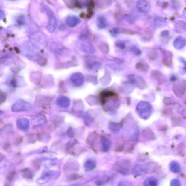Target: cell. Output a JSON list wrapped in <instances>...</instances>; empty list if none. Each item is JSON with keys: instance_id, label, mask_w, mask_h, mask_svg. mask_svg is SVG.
<instances>
[{"instance_id": "6da1fadb", "label": "cell", "mask_w": 186, "mask_h": 186, "mask_svg": "<svg viewBox=\"0 0 186 186\" xmlns=\"http://www.w3.org/2000/svg\"><path fill=\"white\" fill-rule=\"evenodd\" d=\"M32 106L30 103L25 100H20L14 103L12 107V110L14 112H23L31 110Z\"/></svg>"}, {"instance_id": "ffe728a7", "label": "cell", "mask_w": 186, "mask_h": 186, "mask_svg": "<svg viewBox=\"0 0 186 186\" xmlns=\"http://www.w3.org/2000/svg\"><path fill=\"white\" fill-rule=\"evenodd\" d=\"M144 184L145 186H156L157 185V181L155 179L151 178L145 180Z\"/></svg>"}, {"instance_id": "603a6c76", "label": "cell", "mask_w": 186, "mask_h": 186, "mask_svg": "<svg viewBox=\"0 0 186 186\" xmlns=\"http://www.w3.org/2000/svg\"><path fill=\"white\" fill-rule=\"evenodd\" d=\"M16 174V172L14 170H12L8 172L7 175V179L8 181L11 182L13 180Z\"/></svg>"}, {"instance_id": "3957f363", "label": "cell", "mask_w": 186, "mask_h": 186, "mask_svg": "<svg viewBox=\"0 0 186 186\" xmlns=\"http://www.w3.org/2000/svg\"><path fill=\"white\" fill-rule=\"evenodd\" d=\"M16 126L18 129L25 132L30 128V121L28 119L25 117L19 118L17 120Z\"/></svg>"}, {"instance_id": "7a4b0ae2", "label": "cell", "mask_w": 186, "mask_h": 186, "mask_svg": "<svg viewBox=\"0 0 186 186\" xmlns=\"http://www.w3.org/2000/svg\"><path fill=\"white\" fill-rule=\"evenodd\" d=\"M162 61L165 66L172 68L173 66V55L171 52L166 50L161 49Z\"/></svg>"}, {"instance_id": "d4e9b609", "label": "cell", "mask_w": 186, "mask_h": 186, "mask_svg": "<svg viewBox=\"0 0 186 186\" xmlns=\"http://www.w3.org/2000/svg\"><path fill=\"white\" fill-rule=\"evenodd\" d=\"M7 98L6 93L0 90V105L3 104L6 101Z\"/></svg>"}, {"instance_id": "9a60e30c", "label": "cell", "mask_w": 186, "mask_h": 186, "mask_svg": "<svg viewBox=\"0 0 186 186\" xmlns=\"http://www.w3.org/2000/svg\"><path fill=\"white\" fill-rule=\"evenodd\" d=\"M134 79H135L134 83L136 84V86L142 89H144L146 88V82L142 77L134 76Z\"/></svg>"}, {"instance_id": "52a82bcc", "label": "cell", "mask_w": 186, "mask_h": 186, "mask_svg": "<svg viewBox=\"0 0 186 186\" xmlns=\"http://www.w3.org/2000/svg\"><path fill=\"white\" fill-rule=\"evenodd\" d=\"M117 170L120 172L126 174L129 170V163L127 161H119L117 164Z\"/></svg>"}, {"instance_id": "9c48e42d", "label": "cell", "mask_w": 186, "mask_h": 186, "mask_svg": "<svg viewBox=\"0 0 186 186\" xmlns=\"http://www.w3.org/2000/svg\"><path fill=\"white\" fill-rule=\"evenodd\" d=\"M49 103V100L44 96L41 95H38L36 96L35 101V105L37 107H42L47 106Z\"/></svg>"}, {"instance_id": "83f0119b", "label": "cell", "mask_w": 186, "mask_h": 186, "mask_svg": "<svg viewBox=\"0 0 186 186\" xmlns=\"http://www.w3.org/2000/svg\"><path fill=\"white\" fill-rule=\"evenodd\" d=\"M23 138L21 136H19L16 138L14 142V144L15 146H18L23 142Z\"/></svg>"}, {"instance_id": "d590c367", "label": "cell", "mask_w": 186, "mask_h": 186, "mask_svg": "<svg viewBox=\"0 0 186 186\" xmlns=\"http://www.w3.org/2000/svg\"><path fill=\"white\" fill-rule=\"evenodd\" d=\"M3 112L0 110V117H1V116H2V114H3Z\"/></svg>"}, {"instance_id": "4316f807", "label": "cell", "mask_w": 186, "mask_h": 186, "mask_svg": "<svg viewBox=\"0 0 186 186\" xmlns=\"http://www.w3.org/2000/svg\"><path fill=\"white\" fill-rule=\"evenodd\" d=\"M131 51L136 55H140L142 54V51L140 49L136 46H133L131 48Z\"/></svg>"}, {"instance_id": "5bb4252c", "label": "cell", "mask_w": 186, "mask_h": 186, "mask_svg": "<svg viewBox=\"0 0 186 186\" xmlns=\"http://www.w3.org/2000/svg\"><path fill=\"white\" fill-rule=\"evenodd\" d=\"M45 121V118L44 116L40 114V115L35 116L32 119V124L33 126H37L44 123Z\"/></svg>"}, {"instance_id": "4dcf8cb0", "label": "cell", "mask_w": 186, "mask_h": 186, "mask_svg": "<svg viewBox=\"0 0 186 186\" xmlns=\"http://www.w3.org/2000/svg\"><path fill=\"white\" fill-rule=\"evenodd\" d=\"M120 29L119 27H115L112 30V33L113 34L117 35L118 34L120 33Z\"/></svg>"}, {"instance_id": "e575fe53", "label": "cell", "mask_w": 186, "mask_h": 186, "mask_svg": "<svg viewBox=\"0 0 186 186\" xmlns=\"http://www.w3.org/2000/svg\"><path fill=\"white\" fill-rule=\"evenodd\" d=\"M176 79H177V78H176V77L175 75H172V76H171V78H170L171 80L172 81H173V82L176 81Z\"/></svg>"}, {"instance_id": "d6a6232c", "label": "cell", "mask_w": 186, "mask_h": 186, "mask_svg": "<svg viewBox=\"0 0 186 186\" xmlns=\"http://www.w3.org/2000/svg\"><path fill=\"white\" fill-rule=\"evenodd\" d=\"M5 16V14L3 11L0 10V19H3Z\"/></svg>"}, {"instance_id": "ac0fdd59", "label": "cell", "mask_w": 186, "mask_h": 186, "mask_svg": "<svg viewBox=\"0 0 186 186\" xmlns=\"http://www.w3.org/2000/svg\"><path fill=\"white\" fill-rule=\"evenodd\" d=\"M154 23L157 27H160L164 26L166 24V21L163 17L160 16H157L155 18L154 20Z\"/></svg>"}, {"instance_id": "277c9868", "label": "cell", "mask_w": 186, "mask_h": 186, "mask_svg": "<svg viewBox=\"0 0 186 186\" xmlns=\"http://www.w3.org/2000/svg\"><path fill=\"white\" fill-rule=\"evenodd\" d=\"M137 9L142 13H146L150 11L151 5L150 3L146 1H138L136 4Z\"/></svg>"}, {"instance_id": "5b68a950", "label": "cell", "mask_w": 186, "mask_h": 186, "mask_svg": "<svg viewBox=\"0 0 186 186\" xmlns=\"http://www.w3.org/2000/svg\"><path fill=\"white\" fill-rule=\"evenodd\" d=\"M150 77L155 80L160 84L163 83L166 80V78L161 71L157 70H153L150 73Z\"/></svg>"}, {"instance_id": "4fadbf2b", "label": "cell", "mask_w": 186, "mask_h": 186, "mask_svg": "<svg viewBox=\"0 0 186 186\" xmlns=\"http://www.w3.org/2000/svg\"><path fill=\"white\" fill-rule=\"evenodd\" d=\"M57 104L59 107L66 108L69 107L70 103L69 99L65 96H61L57 101Z\"/></svg>"}, {"instance_id": "484cf974", "label": "cell", "mask_w": 186, "mask_h": 186, "mask_svg": "<svg viewBox=\"0 0 186 186\" xmlns=\"http://www.w3.org/2000/svg\"><path fill=\"white\" fill-rule=\"evenodd\" d=\"M3 148L5 151L9 152L11 150V145L8 141L5 142L3 145Z\"/></svg>"}, {"instance_id": "cb8c5ba5", "label": "cell", "mask_w": 186, "mask_h": 186, "mask_svg": "<svg viewBox=\"0 0 186 186\" xmlns=\"http://www.w3.org/2000/svg\"><path fill=\"white\" fill-rule=\"evenodd\" d=\"M115 45L117 48L121 50L124 49L126 47L125 43L122 40H118L116 42Z\"/></svg>"}, {"instance_id": "e0dca14e", "label": "cell", "mask_w": 186, "mask_h": 186, "mask_svg": "<svg viewBox=\"0 0 186 186\" xmlns=\"http://www.w3.org/2000/svg\"><path fill=\"white\" fill-rule=\"evenodd\" d=\"M148 58L151 61H155L157 56V51L155 48H151L147 52Z\"/></svg>"}, {"instance_id": "f546056e", "label": "cell", "mask_w": 186, "mask_h": 186, "mask_svg": "<svg viewBox=\"0 0 186 186\" xmlns=\"http://www.w3.org/2000/svg\"><path fill=\"white\" fill-rule=\"evenodd\" d=\"M25 18L23 15H21L18 18L17 22L18 24L20 25H23L24 23Z\"/></svg>"}, {"instance_id": "8fae6325", "label": "cell", "mask_w": 186, "mask_h": 186, "mask_svg": "<svg viewBox=\"0 0 186 186\" xmlns=\"http://www.w3.org/2000/svg\"><path fill=\"white\" fill-rule=\"evenodd\" d=\"M185 22L182 20H178L174 25V30L177 33H185L186 31Z\"/></svg>"}, {"instance_id": "836d02e7", "label": "cell", "mask_w": 186, "mask_h": 186, "mask_svg": "<svg viewBox=\"0 0 186 186\" xmlns=\"http://www.w3.org/2000/svg\"><path fill=\"white\" fill-rule=\"evenodd\" d=\"M5 156L2 153H0V163L5 159Z\"/></svg>"}, {"instance_id": "7402d4cb", "label": "cell", "mask_w": 186, "mask_h": 186, "mask_svg": "<svg viewBox=\"0 0 186 186\" xmlns=\"http://www.w3.org/2000/svg\"><path fill=\"white\" fill-rule=\"evenodd\" d=\"M169 35H170V32L168 30H166L161 32L160 35V37L162 40H166L168 39Z\"/></svg>"}, {"instance_id": "7c38bea8", "label": "cell", "mask_w": 186, "mask_h": 186, "mask_svg": "<svg viewBox=\"0 0 186 186\" xmlns=\"http://www.w3.org/2000/svg\"><path fill=\"white\" fill-rule=\"evenodd\" d=\"M173 87L174 92L178 90L179 91L178 93H182V94H184V92L185 91V81L182 80L177 82L174 84ZM178 93L177 94H178Z\"/></svg>"}, {"instance_id": "2e32d148", "label": "cell", "mask_w": 186, "mask_h": 186, "mask_svg": "<svg viewBox=\"0 0 186 186\" xmlns=\"http://www.w3.org/2000/svg\"><path fill=\"white\" fill-rule=\"evenodd\" d=\"M153 31L150 28H146L144 31L143 37L146 41H150L153 37Z\"/></svg>"}, {"instance_id": "8992f818", "label": "cell", "mask_w": 186, "mask_h": 186, "mask_svg": "<svg viewBox=\"0 0 186 186\" xmlns=\"http://www.w3.org/2000/svg\"><path fill=\"white\" fill-rule=\"evenodd\" d=\"M14 134L13 125L7 124L0 129V134L5 136H10Z\"/></svg>"}, {"instance_id": "30bf717a", "label": "cell", "mask_w": 186, "mask_h": 186, "mask_svg": "<svg viewBox=\"0 0 186 186\" xmlns=\"http://www.w3.org/2000/svg\"><path fill=\"white\" fill-rule=\"evenodd\" d=\"M136 69L139 72L146 73L149 69V65L147 63L144 61H140L135 64Z\"/></svg>"}, {"instance_id": "d6986e66", "label": "cell", "mask_w": 186, "mask_h": 186, "mask_svg": "<svg viewBox=\"0 0 186 186\" xmlns=\"http://www.w3.org/2000/svg\"><path fill=\"white\" fill-rule=\"evenodd\" d=\"M24 178L27 179H31L33 177V174L28 168H25L22 170Z\"/></svg>"}, {"instance_id": "f1b7e54d", "label": "cell", "mask_w": 186, "mask_h": 186, "mask_svg": "<svg viewBox=\"0 0 186 186\" xmlns=\"http://www.w3.org/2000/svg\"><path fill=\"white\" fill-rule=\"evenodd\" d=\"M35 137L33 134H30L27 135V141L30 143H33L35 141Z\"/></svg>"}, {"instance_id": "1f68e13d", "label": "cell", "mask_w": 186, "mask_h": 186, "mask_svg": "<svg viewBox=\"0 0 186 186\" xmlns=\"http://www.w3.org/2000/svg\"><path fill=\"white\" fill-rule=\"evenodd\" d=\"M172 184V186H180V183H178V180H173L172 183H171Z\"/></svg>"}, {"instance_id": "ba28073f", "label": "cell", "mask_w": 186, "mask_h": 186, "mask_svg": "<svg viewBox=\"0 0 186 186\" xmlns=\"http://www.w3.org/2000/svg\"><path fill=\"white\" fill-rule=\"evenodd\" d=\"M186 40L182 36H179L175 39L173 42V45L175 48L180 50L184 48L186 45Z\"/></svg>"}, {"instance_id": "44dd1931", "label": "cell", "mask_w": 186, "mask_h": 186, "mask_svg": "<svg viewBox=\"0 0 186 186\" xmlns=\"http://www.w3.org/2000/svg\"><path fill=\"white\" fill-rule=\"evenodd\" d=\"M121 33L127 35H134L136 34V32L134 31L133 30H131V29L128 28H122L120 30Z\"/></svg>"}]
</instances>
